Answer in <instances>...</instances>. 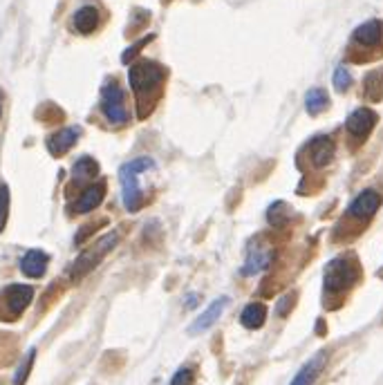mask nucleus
<instances>
[{
	"label": "nucleus",
	"mask_w": 383,
	"mask_h": 385,
	"mask_svg": "<svg viewBox=\"0 0 383 385\" xmlns=\"http://www.w3.org/2000/svg\"><path fill=\"white\" fill-rule=\"evenodd\" d=\"M265 318H267V307L262 302H251L242 309V316H240V323L247 327V329H258L265 325Z\"/></svg>",
	"instance_id": "a211bd4d"
},
{
	"label": "nucleus",
	"mask_w": 383,
	"mask_h": 385,
	"mask_svg": "<svg viewBox=\"0 0 383 385\" xmlns=\"http://www.w3.org/2000/svg\"><path fill=\"white\" fill-rule=\"evenodd\" d=\"M7 218H9V189L7 186H0V233L5 229Z\"/></svg>",
	"instance_id": "5701e85b"
},
{
	"label": "nucleus",
	"mask_w": 383,
	"mask_h": 385,
	"mask_svg": "<svg viewBox=\"0 0 383 385\" xmlns=\"http://www.w3.org/2000/svg\"><path fill=\"white\" fill-rule=\"evenodd\" d=\"M170 385H193V369H189V367L177 369Z\"/></svg>",
	"instance_id": "a878e982"
},
{
	"label": "nucleus",
	"mask_w": 383,
	"mask_h": 385,
	"mask_svg": "<svg viewBox=\"0 0 383 385\" xmlns=\"http://www.w3.org/2000/svg\"><path fill=\"white\" fill-rule=\"evenodd\" d=\"M128 81L137 97L139 119H146L157 105L166 81V68L155 61H137L128 72Z\"/></svg>",
	"instance_id": "f257e3e1"
},
{
	"label": "nucleus",
	"mask_w": 383,
	"mask_h": 385,
	"mask_svg": "<svg viewBox=\"0 0 383 385\" xmlns=\"http://www.w3.org/2000/svg\"><path fill=\"white\" fill-rule=\"evenodd\" d=\"M3 298H5L7 314L11 318H16V316H20L25 309H28V304L34 298V289L28 287V285H9L3 291Z\"/></svg>",
	"instance_id": "6e6552de"
},
{
	"label": "nucleus",
	"mask_w": 383,
	"mask_h": 385,
	"mask_svg": "<svg viewBox=\"0 0 383 385\" xmlns=\"http://www.w3.org/2000/svg\"><path fill=\"white\" fill-rule=\"evenodd\" d=\"M34 350H30L28 352V356H25V361L20 363V367H18V372H16V377H14V385H23L25 383V379H28V374H30V369H32V363H34Z\"/></svg>",
	"instance_id": "b1692460"
},
{
	"label": "nucleus",
	"mask_w": 383,
	"mask_h": 385,
	"mask_svg": "<svg viewBox=\"0 0 383 385\" xmlns=\"http://www.w3.org/2000/svg\"><path fill=\"white\" fill-rule=\"evenodd\" d=\"M0 117H3V90H0Z\"/></svg>",
	"instance_id": "c85d7f7f"
},
{
	"label": "nucleus",
	"mask_w": 383,
	"mask_h": 385,
	"mask_svg": "<svg viewBox=\"0 0 383 385\" xmlns=\"http://www.w3.org/2000/svg\"><path fill=\"white\" fill-rule=\"evenodd\" d=\"M325 363H327V354L325 352L314 354L310 361L298 369V374L292 379V383H289V385H314V381L319 379V374L323 372Z\"/></svg>",
	"instance_id": "ddd939ff"
},
{
	"label": "nucleus",
	"mask_w": 383,
	"mask_h": 385,
	"mask_svg": "<svg viewBox=\"0 0 383 385\" xmlns=\"http://www.w3.org/2000/svg\"><path fill=\"white\" fill-rule=\"evenodd\" d=\"M379 206H381V195L370 189V191H363L361 195H356L348 211H350L352 218L367 220V218H372L377 213Z\"/></svg>",
	"instance_id": "9d476101"
},
{
	"label": "nucleus",
	"mask_w": 383,
	"mask_h": 385,
	"mask_svg": "<svg viewBox=\"0 0 383 385\" xmlns=\"http://www.w3.org/2000/svg\"><path fill=\"white\" fill-rule=\"evenodd\" d=\"M101 105L103 112L108 117L110 124H126L128 122V112H126V103H124V90L119 88L114 81H108L101 90Z\"/></svg>",
	"instance_id": "39448f33"
},
{
	"label": "nucleus",
	"mask_w": 383,
	"mask_h": 385,
	"mask_svg": "<svg viewBox=\"0 0 383 385\" xmlns=\"http://www.w3.org/2000/svg\"><path fill=\"white\" fill-rule=\"evenodd\" d=\"M352 43L361 49H379L383 47V20H365L354 30Z\"/></svg>",
	"instance_id": "423d86ee"
},
{
	"label": "nucleus",
	"mask_w": 383,
	"mask_h": 385,
	"mask_svg": "<svg viewBox=\"0 0 383 385\" xmlns=\"http://www.w3.org/2000/svg\"><path fill=\"white\" fill-rule=\"evenodd\" d=\"M47 262H49L47 254H43V251H38V249H32L23 256L20 271L28 278H41L47 269Z\"/></svg>",
	"instance_id": "dca6fc26"
},
{
	"label": "nucleus",
	"mask_w": 383,
	"mask_h": 385,
	"mask_svg": "<svg viewBox=\"0 0 383 385\" xmlns=\"http://www.w3.org/2000/svg\"><path fill=\"white\" fill-rule=\"evenodd\" d=\"M332 81H334L336 92H346V90H350V85H352V74H350V70L346 68V65H338V68L334 70Z\"/></svg>",
	"instance_id": "4be33fe9"
},
{
	"label": "nucleus",
	"mask_w": 383,
	"mask_h": 385,
	"mask_svg": "<svg viewBox=\"0 0 383 385\" xmlns=\"http://www.w3.org/2000/svg\"><path fill=\"white\" fill-rule=\"evenodd\" d=\"M72 175H74V182L92 179V177H97V175H99V164H97L92 157H81V159H78V162L74 164Z\"/></svg>",
	"instance_id": "aec40b11"
},
{
	"label": "nucleus",
	"mask_w": 383,
	"mask_h": 385,
	"mask_svg": "<svg viewBox=\"0 0 383 385\" xmlns=\"http://www.w3.org/2000/svg\"><path fill=\"white\" fill-rule=\"evenodd\" d=\"M359 278V267L352 258H336L325 267V289L327 291H346Z\"/></svg>",
	"instance_id": "20e7f679"
},
{
	"label": "nucleus",
	"mask_w": 383,
	"mask_h": 385,
	"mask_svg": "<svg viewBox=\"0 0 383 385\" xmlns=\"http://www.w3.org/2000/svg\"><path fill=\"white\" fill-rule=\"evenodd\" d=\"M305 108L312 117L316 114H321L329 108V97H327V92L323 88H312L307 92V97H305Z\"/></svg>",
	"instance_id": "6ab92c4d"
},
{
	"label": "nucleus",
	"mask_w": 383,
	"mask_h": 385,
	"mask_svg": "<svg viewBox=\"0 0 383 385\" xmlns=\"http://www.w3.org/2000/svg\"><path fill=\"white\" fill-rule=\"evenodd\" d=\"M153 38H155V36L151 34V36H146V38H141L139 43L130 45V47H128V49L124 52V54H122V63H130V61H133V59H135V57L139 54V52H141V47H146V45H148V43L153 41Z\"/></svg>",
	"instance_id": "393cba45"
},
{
	"label": "nucleus",
	"mask_w": 383,
	"mask_h": 385,
	"mask_svg": "<svg viewBox=\"0 0 383 385\" xmlns=\"http://www.w3.org/2000/svg\"><path fill=\"white\" fill-rule=\"evenodd\" d=\"M197 300H200V296H189V300H187V307H195V304H197Z\"/></svg>",
	"instance_id": "cd10ccee"
},
{
	"label": "nucleus",
	"mask_w": 383,
	"mask_h": 385,
	"mask_svg": "<svg viewBox=\"0 0 383 385\" xmlns=\"http://www.w3.org/2000/svg\"><path fill=\"white\" fill-rule=\"evenodd\" d=\"M307 150H310V157H312V164L314 166H327L329 162H332V157H334V141L329 139V137H316L310 141L307 146Z\"/></svg>",
	"instance_id": "2eb2a0df"
},
{
	"label": "nucleus",
	"mask_w": 383,
	"mask_h": 385,
	"mask_svg": "<svg viewBox=\"0 0 383 385\" xmlns=\"http://www.w3.org/2000/svg\"><path fill=\"white\" fill-rule=\"evenodd\" d=\"M276 258V251L271 247H249V254H247V262L242 267V276H256L260 271H265L269 264Z\"/></svg>",
	"instance_id": "1a4fd4ad"
},
{
	"label": "nucleus",
	"mask_w": 383,
	"mask_h": 385,
	"mask_svg": "<svg viewBox=\"0 0 383 385\" xmlns=\"http://www.w3.org/2000/svg\"><path fill=\"white\" fill-rule=\"evenodd\" d=\"M155 162L151 157H137L128 162L119 170V179H122V197L128 211H137L141 206V191H139V175L143 170H153Z\"/></svg>",
	"instance_id": "f03ea898"
},
{
	"label": "nucleus",
	"mask_w": 383,
	"mask_h": 385,
	"mask_svg": "<svg viewBox=\"0 0 383 385\" xmlns=\"http://www.w3.org/2000/svg\"><path fill=\"white\" fill-rule=\"evenodd\" d=\"M103 195H105V184H92L88 189L78 195V200L74 202L72 211L74 213H90V211H95L101 202H103Z\"/></svg>",
	"instance_id": "4468645a"
},
{
	"label": "nucleus",
	"mask_w": 383,
	"mask_h": 385,
	"mask_svg": "<svg viewBox=\"0 0 383 385\" xmlns=\"http://www.w3.org/2000/svg\"><path fill=\"white\" fill-rule=\"evenodd\" d=\"M377 112L370 110V108H356L346 122V128L350 132V137L359 139V141H365L367 135L372 132V128L377 126Z\"/></svg>",
	"instance_id": "0eeeda50"
},
{
	"label": "nucleus",
	"mask_w": 383,
	"mask_h": 385,
	"mask_svg": "<svg viewBox=\"0 0 383 385\" xmlns=\"http://www.w3.org/2000/svg\"><path fill=\"white\" fill-rule=\"evenodd\" d=\"M117 242H119V233L112 231V233H105L97 244H92L90 249H86L83 254L76 258V262L72 264V271H70L72 280H81L86 273H90L92 269H95L97 264L103 260V256H108L110 251L114 249Z\"/></svg>",
	"instance_id": "7ed1b4c3"
},
{
	"label": "nucleus",
	"mask_w": 383,
	"mask_h": 385,
	"mask_svg": "<svg viewBox=\"0 0 383 385\" xmlns=\"http://www.w3.org/2000/svg\"><path fill=\"white\" fill-rule=\"evenodd\" d=\"M229 304V298H218V300H213L208 304V307L195 318L193 321V325L189 327V334H202V331H206L208 327H213L216 323H218V318L222 316V312H224V307Z\"/></svg>",
	"instance_id": "9b49d317"
},
{
	"label": "nucleus",
	"mask_w": 383,
	"mask_h": 385,
	"mask_svg": "<svg viewBox=\"0 0 383 385\" xmlns=\"http://www.w3.org/2000/svg\"><path fill=\"white\" fill-rule=\"evenodd\" d=\"M78 137H81V128H76V126L63 128V130L54 132V135L47 139V150L54 155V157H61V155L68 153L72 146L78 141Z\"/></svg>",
	"instance_id": "f8f14e48"
},
{
	"label": "nucleus",
	"mask_w": 383,
	"mask_h": 385,
	"mask_svg": "<svg viewBox=\"0 0 383 385\" xmlns=\"http://www.w3.org/2000/svg\"><path fill=\"white\" fill-rule=\"evenodd\" d=\"M99 9L97 7H92V5H86L81 9H76V14L72 18V25H74V30L78 34H92L97 28H99Z\"/></svg>",
	"instance_id": "f3484780"
},
{
	"label": "nucleus",
	"mask_w": 383,
	"mask_h": 385,
	"mask_svg": "<svg viewBox=\"0 0 383 385\" xmlns=\"http://www.w3.org/2000/svg\"><path fill=\"white\" fill-rule=\"evenodd\" d=\"M365 97L370 101H381L383 99V68L370 72L365 76Z\"/></svg>",
	"instance_id": "412c9836"
},
{
	"label": "nucleus",
	"mask_w": 383,
	"mask_h": 385,
	"mask_svg": "<svg viewBox=\"0 0 383 385\" xmlns=\"http://www.w3.org/2000/svg\"><path fill=\"white\" fill-rule=\"evenodd\" d=\"M292 304H294V296L289 294V296H285L278 302V309H276V312H278V316H287V312H289V307H292Z\"/></svg>",
	"instance_id": "bb28decb"
}]
</instances>
